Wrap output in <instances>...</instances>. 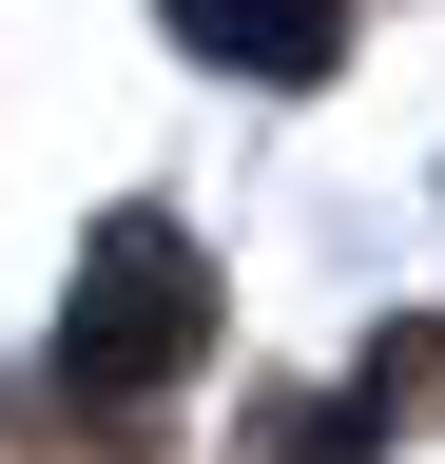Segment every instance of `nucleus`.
Here are the masks:
<instances>
[{"instance_id": "obj_2", "label": "nucleus", "mask_w": 445, "mask_h": 464, "mask_svg": "<svg viewBox=\"0 0 445 464\" xmlns=\"http://www.w3.org/2000/svg\"><path fill=\"white\" fill-rule=\"evenodd\" d=\"M194 58H233V78H329L349 58V0H175Z\"/></svg>"}, {"instance_id": "obj_3", "label": "nucleus", "mask_w": 445, "mask_h": 464, "mask_svg": "<svg viewBox=\"0 0 445 464\" xmlns=\"http://www.w3.org/2000/svg\"><path fill=\"white\" fill-rule=\"evenodd\" d=\"M368 426H387L368 387H329V406H252V445H233V464H368Z\"/></svg>"}, {"instance_id": "obj_1", "label": "nucleus", "mask_w": 445, "mask_h": 464, "mask_svg": "<svg viewBox=\"0 0 445 464\" xmlns=\"http://www.w3.org/2000/svg\"><path fill=\"white\" fill-rule=\"evenodd\" d=\"M213 348V271H194V232L175 213H117L78 252V310H59V368L97 387V406H136V387H175Z\"/></svg>"}]
</instances>
